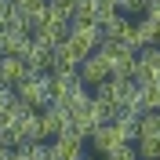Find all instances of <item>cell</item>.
<instances>
[{
	"mask_svg": "<svg viewBox=\"0 0 160 160\" xmlns=\"http://www.w3.org/2000/svg\"><path fill=\"white\" fill-rule=\"evenodd\" d=\"M109 124L117 128V135L124 142H135V138H138V113H117Z\"/></svg>",
	"mask_w": 160,
	"mask_h": 160,
	"instance_id": "16",
	"label": "cell"
},
{
	"mask_svg": "<svg viewBox=\"0 0 160 160\" xmlns=\"http://www.w3.org/2000/svg\"><path fill=\"white\" fill-rule=\"evenodd\" d=\"M40 117V131H44V142L55 138V135H62L66 131V124H69V113L62 109V106H55V102H48L44 109H37Z\"/></svg>",
	"mask_w": 160,
	"mask_h": 160,
	"instance_id": "10",
	"label": "cell"
},
{
	"mask_svg": "<svg viewBox=\"0 0 160 160\" xmlns=\"http://www.w3.org/2000/svg\"><path fill=\"white\" fill-rule=\"evenodd\" d=\"M26 40H29V29L22 22H15L11 15L0 22V55H18V48Z\"/></svg>",
	"mask_w": 160,
	"mask_h": 160,
	"instance_id": "7",
	"label": "cell"
},
{
	"mask_svg": "<svg viewBox=\"0 0 160 160\" xmlns=\"http://www.w3.org/2000/svg\"><path fill=\"white\" fill-rule=\"evenodd\" d=\"M95 51L102 55L109 77H131V80H135V51H131V48H124L120 40H102Z\"/></svg>",
	"mask_w": 160,
	"mask_h": 160,
	"instance_id": "3",
	"label": "cell"
},
{
	"mask_svg": "<svg viewBox=\"0 0 160 160\" xmlns=\"http://www.w3.org/2000/svg\"><path fill=\"white\" fill-rule=\"evenodd\" d=\"M142 18H153L160 26V0H142Z\"/></svg>",
	"mask_w": 160,
	"mask_h": 160,
	"instance_id": "21",
	"label": "cell"
},
{
	"mask_svg": "<svg viewBox=\"0 0 160 160\" xmlns=\"http://www.w3.org/2000/svg\"><path fill=\"white\" fill-rule=\"evenodd\" d=\"M11 102H15V91L0 84V109H4V106H11Z\"/></svg>",
	"mask_w": 160,
	"mask_h": 160,
	"instance_id": "23",
	"label": "cell"
},
{
	"mask_svg": "<svg viewBox=\"0 0 160 160\" xmlns=\"http://www.w3.org/2000/svg\"><path fill=\"white\" fill-rule=\"evenodd\" d=\"M11 91H15V98L26 102L29 109H44L51 102V73H26Z\"/></svg>",
	"mask_w": 160,
	"mask_h": 160,
	"instance_id": "2",
	"label": "cell"
},
{
	"mask_svg": "<svg viewBox=\"0 0 160 160\" xmlns=\"http://www.w3.org/2000/svg\"><path fill=\"white\" fill-rule=\"evenodd\" d=\"M160 80V48L135 51V84H157Z\"/></svg>",
	"mask_w": 160,
	"mask_h": 160,
	"instance_id": "5",
	"label": "cell"
},
{
	"mask_svg": "<svg viewBox=\"0 0 160 160\" xmlns=\"http://www.w3.org/2000/svg\"><path fill=\"white\" fill-rule=\"evenodd\" d=\"M124 29H128V18H124L120 11H117V15H109L106 22H98V37H102V40H120V37H124Z\"/></svg>",
	"mask_w": 160,
	"mask_h": 160,
	"instance_id": "18",
	"label": "cell"
},
{
	"mask_svg": "<svg viewBox=\"0 0 160 160\" xmlns=\"http://www.w3.org/2000/svg\"><path fill=\"white\" fill-rule=\"evenodd\" d=\"M157 160H160V157H157Z\"/></svg>",
	"mask_w": 160,
	"mask_h": 160,
	"instance_id": "25",
	"label": "cell"
},
{
	"mask_svg": "<svg viewBox=\"0 0 160 160\" xmlns=\"http://www.w3.org/2000/svg\"><path fill=\"white\" fill-rule=\"evenodd\" d=\"M106 160H138V153H135V142H120L113 153H106Z\"/></svg>",
	"mask_w": 160,
	"mask_h": 160,
	"instance_id": "20",
	"label": "cell"
},
{
	"mask_svg": "<svg viewBox=\"0 0 160 160\" xmlns=\"http://www.w3.org/2000/svg\"><path fill=\"white\" fill-rule=\"evenodd\" d=\"M44 18L69 26L73 22V0H44Z\"/></svg>",
	"mask_w": 160,
	"mask_h": 160,
	"instance_id": "17",
	"label": "cell"
},
{
	"mask_svg": "<svg viewBox=\"0 0 160 160\" xmlns=\"http://www.w3.org/2000/svg\"><path fill=\"white\" fill-rule=\"evenodd\" d=\"M11 18L22 22L26 29H33L44 18V0H11Z\"/></svg>",
	"mask_w": 160,
	"mask_h": 160,
	"instance_id": "13",
	"label": "cell"
},
{
	"mask_svg": "<svg viewBox=\"0 0 160 160\" xmlns=\"http://www.w3.org/2000/svg\"><path fill=\"white\" fill-rule=\"evenodd\" d=\"M18 58H22V66H26L29 73H48L51 69V51L44 48V44H37L33 37L18 48Z\"/></svg>",
	"mask_w": 160,
	"mask_h": 160,
	"instance_id": "8",
	"label": "cell"
},
{
	"mask_svg": "<svg viewBox=\"0 0 160 160\" xmlns=\"http://www.w3.org/2000/svg\"><path fill=\"white\" fill-rule=\"evenodd\" d=\"M88 138H91V149H95V153H102V157H106V153H113L120 142H124V138L117 135V128H113V124H102V128H95Z\"/></svg>",
	"mask_w": 160,
	"mask_h": 160,
	"instance_id": "14",
	"label": "cell"
},
{
	"mask_svg": "<svg viewBox=\"0 0 160 160\" xmlns=\"http://www.w3.org/2000/svg\"><path fill=\"white\" fill-rule=\"evenodd\" d=\"M91 95H88V88L80 84V77L77 73H51V102L55 106H62V109L69 113V109H77V106H84Z\"/></svg>",
	"mask_w": 160,
	"mask_h": 160,
	"instance_id": "1",
	"label": "cell"
},
{
	"mask_svg": "<svg viewBox=\"0 0 160 160\" xmlns=\"http://www.w3.org/2000/svg\"><path fill=\"white\" fill-rule=\"evenodd\" d=\"M66 33H69V26H62V22H51V18H40L37 26H33V33H29V37L51 51V48H58L62 40H66Z\"/></svg>",
	"mask_w": 160,
	"mask_h": 160,
	"instance_id": "11",
	"label": "cell"
},
{
	"mask_svg": "<svg viewBox=\"0 0 160 160\" xmlns=\"http://www.w3.org/2000/svg\"><path fill=\"white\" fill-rule=\"evenodd\" d=\"M80 58H84V55L73 48L69 40H62L58 48H51V73H77Z\"/></svg>",
	"mask_w": 160,
	"mask_h": 160,
	"instance_id": "12",
	"label": "cell"
},
{
	"mask_svg": "<svg viewBox=\"0 0 160 160\" xmlns=\"http://www.w3.org/2000/svg\"><path fill=\"white\" fill-rule=\"evenodd\" d=\"M138 135H146V138H160V113L149 109L138 117Z\"/></svg>",
	"mask_w": 160,
	"mask_h": 160,
	"instance_id": "19",
	"label": "cell"
},
{
	"mask_svg": "<svg viewBox=\"0 0 160 160\" xmlns=\"http://www.w3.org/2000/svg\"><path fill=\"white\" fill-rule=\"evenodd\" d=\"M66 40H69V44L80 51V55H91V51L102 44L98 26H91V22H69V33H66Z\"/></svg>",
	"mask_w": 160,
	"mask_h": 160,
	"instance_id": "6",
	"label": "cell"
},
{
	"mask_svg": "<svg viewBox=\"0 0 160 160\" xmlns=\"http://www.w3.org/2000/svg\"><path fill=\"white\" fill-rule=\"evenodd\" d=\"M77 77H80V84H84V88H98L102 80L109 77V69H106V62H102L98 51H91V55H84V58H80Z\"/></svg>",
	"mask_w": 160,
	"mask_h": 160,
	"instance_id": "9",
	"label": "cell"
},
{
	"mask_svg": "<svg viewBox=\"0 0 160 160\" xmlns=\"http://www.w3.org/2000/svg\"><path fill=\"white\" fill-rule=\"evenodd\" d=\"M113 8L120 15H135V11H142V0H113Z\"/></svg>",
	"mask_w": 160,
	"mask_h": 160,
	"instance_id": "22",
	"label": "cell"
},
{
	"mask_svg": "<svg viewBox=\"0 0 160 160\" xmlns=\"http://www.w3.org/2000/svg\"><path fill=\"white\" fill-rule=\"evenodd\" d=\"M26 73H29V69L22 66L18 55H0V84H4V88H15Z\"/></svg>",
	"mask_w": 160,
	"mask_h": 160,
	"instance_id": "15",
	"label": "cell"
},
{
	"mask_svg": "<svg viewBox=\"0 0 160 160\" xmlns=\"http://www.w3.org/2000/svg\"><path fill=\"white\" fill-rule=\"evenodd\" d=\"M8 157H11V149L4 146V142H0V160H8Z\"/></svg>",
	"mask_w": 160,
	"mask_h": 160,
	"instance_id": "24",
	"label": "cell"
},
{
	"mask_svg": "<svg viewBox=\"0 0 160 160\" xmlns=\"http://www.w3.org/2000/svg\"><path fill=\"white\" fill-rule=\"evenodd\" d=\"M48 153H51V160H84V138L73 135V131H62L48 142Z\"/></svg>",
	"mask_w": 160,
	"mask_h": 160,
	"instance_id": "4",
	"label": "cell"
}]
</instances>
